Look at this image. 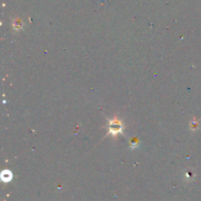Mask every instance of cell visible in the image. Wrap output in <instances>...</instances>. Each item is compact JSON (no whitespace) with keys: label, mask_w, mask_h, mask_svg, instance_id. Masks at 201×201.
Instances as JSON below:
<instances>
[{"label":"cell","mask_w":201,"mask_h":201,"mask_svg":"<svg viewBox=\"0 0 201 201\" xmlns=\"http://www.w3.org/2000/svg\"><path fill=\"white\" fill-rule=\"evenodd\" d=\"M129 144H130V148L134 149L139 145V140L137 138H131L129 141Z\"/></svg>","instance_id":"3957f363"},{"label":"cell","mask_w":201,"mask_h":201,"mask_svg":"<svg viewBox=\"0 0 201 201\" xmlns=\"http://www.w3.org/2000/svg\"><path fill=\"white\" fill-rule=\"evenodd\" d=\"M108 121H109V124H108V132L107 133V135H112V137L116 138L117 135L123 134V124L121 120L115 117L114 119L109 120Z\"/></svg>","instance_id":"6da1fadb"},{"label":"cell","mask_w":201,"mask_h":201,"mask_svg":"<svg viewBox=\"0 0 201 201\" xmlns=\"http://www.w3.org/2000/svg\"><path fill=\"white\" fill-rule=\"evenodd\" d=\"M1 178H2V180L5 182H8L10 180L13 178V175L8 170H5L2 172V175H1Z\"/></svg>","instance_id":"7a4b0ae2"},{"label":"cell","mask_w":201,"mask_h":201,"mask_svg":"<svg viewBox=\"0 0 201 201\" xmlns=\"http://www.w3.org/2000/svg\"><path fill=\"white\" fill-rule=\"evenodd\" d=\"M22 27V24L20 21H17L13 22V28L16 30H18V29H21V28Z\"/></svg>","instance_id":"277c9868"}]
</instances>
